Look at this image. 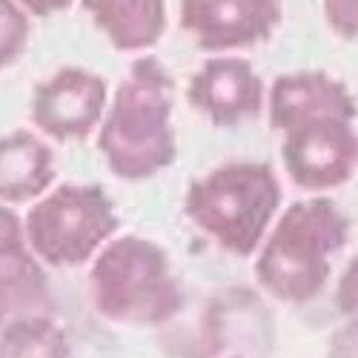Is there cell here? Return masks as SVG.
I'll return each instance as SVG.
<instances>
[{
    "mask_svg": "<svg viewBox=\"0 0 358 358\" xmlns=\"http://www.w3.org/2000/svg\"><path fill=\"white\" fill-rule=\"evenodd\" d=\"M95 146L106 169L127 184L149 181L178 161L175 80L164 61L141 55L109 92Z\"/></svg>",
    "mask_w": 358,
    "mask_h": 358,
    "instance_id": "6da1fadb",
    "label": "cell"
},
{
    "mask_svg": "<svg viewBox=\"0 0 358 358\" xmlns=\"http://www.w3.org/2000/svg\"><path fill=\"white\" fill-rule=\"evenodd\" d=\"M350 241V218L327 195L292 201L252 255L255 284L278 304L301 307L327 289L333 261Z\"/></svg>",
    "mask_w": 358,
    "mask_h": 358,
    "instance_id": "7a4b0ae2",
    "label": "cell"
},
{
    "mask_svg": "<svg viewBox=\"0 0 358 358\" xmlns=\"http://www.w3.org/2000/svg\"><path fill=\"white\" fill-rule=\"evenodd\" d=\"M89 298L101 318L135 330L172 324L187 301L169 252L132 232L115 235L89 261Z\"/></svg>",
    "mask_w": 358,
    "mask_h": 358,
    "instance_id": "3957f363",
    "label": "cell"
},
{
    "mask_svg": "<svg viewBox=\"0 0 358 358\" xmlns=\"http://www.w3.org/2000/svg\"><path fill=\"white\" fill-rule=\"evenodd\" d=\"M281 181L266 161H227L184 192L187 218L235 258H252L281 213Z\"/></svg>",
    "mask_w": 358,
    "mask_h": 358,
    "instance_id": "277c9868",
    "label": "cell"
},
{
    "mask_svg": "<svg viewBox=\"0 0 358 358\" xmlns=\"http://www.w3.org/2000/svg\"><path fill=\"white\" fill-rule=\"evenodd\" d=\"M112 195L92 181H64L29 203L23 215L26 244L46 270H75L89 264L117 235Z\"/></svg>",
    "mask_w": 358,
    "mask_h": 358,
    "instance_id": "5b68a950",
    "label": "cell"
},
{
    "mask_svg": "<svg viewBox=\"0 0 358 358\" xmlns=\"http://www.w3.org/2000/svg\"><path fill=\"white\" fill-rule=\"evenodd\" d=\"M278 155L287 178L310 195L341 189L358 172V132L355 121L313 117L281 132Z\"/></svg>",
    "mask_w": 358,
    "mask_h": 358,
    "instance_id": "8992f818",
    "label": "cell"
},
{
    "mask_svg": "<svg viewBox=\"0 0 358 358\" xmlns=\"http://www.w3.org/2000/svg\"><path fill=\"white\" fill-rule=\"evenodd\" d=\"M109 103V83L86 66H57L29 98L32 129L55 143H80L92 138Z\"/></svg>",
    "mask_w": 358,
    "mask_h": 358,
    "instance_id": "52a82bcc",
    "label": "cell"
},
{
    "mask_svg": "<svg viewBox=\"0 0 358 358\" xmlns=\"http://www.w3.org/2000/svg\"><path fill=\"white\" fill-rule=\"evenodd\" d=\"M284 20V0H181L178 23L195 49L232 55L266 43Z\"/></svg>",
    "mask_w": 358,
    "mask_h": 358,
    "instance_id": "ba28073f",
    "label": "cell"
},
{
    "mask_svg": "<svg viewBox=\"0 0 358 358\" xmlns=\"http://www.w3.org/2000/svg\"><path fill=\"white\" fill-rule=\"evenodd\" d=\"M187 101L206 124L218 129L244 127L261 117L266 86L241 55H210L187 83Z\"/></svg>",
    "mask_w": 358,
    "mask_h": 358,
    "instance_id": "9c48e42d",
    "label": "cell"
},
{
    "mask_svg": "<svg viewBox=\"0 0 358 358\" xmlns=\"http://www.w3.org/2000/svg\"><path fill=\"white\" fill-rule=\"evenodd\" d=\"M43 313H55L49 273L26 244L23 215L0 203V327Z\"/></svg>",
    "mask_w": 358,
    "mask_h": 358,
    "instance_id": "30bf717a",
    "label": "cell"
},
{
    "mask_svg": "<svg viewBox=\"0 0 358 358\" xmlns=\"http://www.w3.org/2000/svg\"><path fill=\"white\" fill-rule=\"evenodd\" d=\"M266 124L273 132H284L301 121L313 117H344L355 121L358 117V101L350 92V86L324 72V69H301V72H287L273 80L266 89Z\"/></svg>",
    "mask_w": 358,
    "mask_h": 358,
    "instance_id": "8fae6325",
    "label": "cell"
},
{
    "mask_svg": "<svg viewBox=\"0 0 358 358\" xmlns=\"http://www.w3.org/2000/svg\"><path fill=\"white\" fill-rule=\"evenodd\" d=\"M57 181L52 143L35 129L0 135V203L20 206L38 201Z\"/></svg>",
    "mask_w": 358,
    "mask_h": 358,
    "instance_id": "7c38bea8",
    "label": "cell"
},
{
    "mask_svg": "<svg viewBox=\"0 0 358 358\" xmlns=\"http://www.w3.org/2000/svg\"><path fill=\"white\" fill-rule=\"evenodd\" d=\"M80 6L117 52H149L166 35V0H80Z\"/></svg>",
    "mask_w": 358,
    "mask_h": 358,
    "instance_id": "4fadbf2b",
    "label": "cell"
},
{
    "mask_svg": "<svg viewBox=\"0 0 358 358\" xmlns=\"http://www.w3.org/2000/svg\"><path fill=\"white\" fill-rule=\"evenodd\" d=\"M0 358H75V347L55 313L23 315L0 327Z\"/></svg>",
    "mask_w": 358,
    "mask_h": 358,
    "instance_id": "5bb4252c",
    "label": "cell"
},
{
    "mask_svg": "<svg viewBox=\"0 0 358 358\" xmlns=\"http://www.w3.org/2000/svg\"><path fill=\"white\" fill-rule=\"evenodd\" d=\"M32 20L17 0H0V72L15 66L29 49Z\"/></svg>",
    "mask_w": 358,
    "mask_h": 358,
    "instance_id": "9a60e30c",
    "label": "cell"
},
{
    "mask_svg": "<svg viewBox=\"0 0 358 358\" xmlns=\"http://www.w3.org/2000/svg\"><path fill=\"white\" fill-rule=\"evenodd\" d=\"M324 23L344 41H358V0H321Z\"/></svg>",
    "mask_w": 358,
    "mask_h": 358,
    "instance_id": "2e32d148",
    "label": "cell"
},
{
    "mask_svg": "<svg viewBox=\"0 0 358 358\" xmlns=\"http://www.w3.org/2000/svg\"><path fill=\"white\" fill-rule=\"evenodd\" d=\"M336 310L344 321L358 324V252L347 261L336 281Z\"/></svg>",
    "mask_w": 358,
    "mask_h": 358,
    "instance_id": "e0dca14e",
    "label": "cell"
},
{
    "mask_svg": "<svg viewBox=\"0 0 358 358\" xmlns=\"http://www.w3.org/2000/svg\"><path fill=\"white\" fill-rule=\"evenodd\" d=\"M327 358H358V324L344 321L327 341Z\"/></svg>",
    "mask_w": 358,
    "mask_h": 358,
    "instance_id": "ac0fdd59",
    "label": "cell"
},
{
    "mask_svg": "<svg viewBox=\"0 0 358 358\" xmlns=\"http://www.w3.org/2000/svg\"><path fill=\"white\" fill-rule=\"evenodd\" d=\"M32 17H52L75 6V0H17Z\"/></svg>",
    "mask_w": 358,
    "mask_h": 358,
    "instance_id": "d6986e66",
    "label": "cell"
},
{
    "mask_svg": "<svg viewBox=\"0 0 358 358\" xmlns=\"http://www.w3.org/2000/svg\"><path fill=\"white\" fill-rule=\"evenodd\" d=\"M227 358H247V355H227Z\"/></svg>",
    "mask_w": 358,
    "mask_h": 358,
    "instance_id": "ffe728a7",
    "label": "cell"
}]
</instances>
